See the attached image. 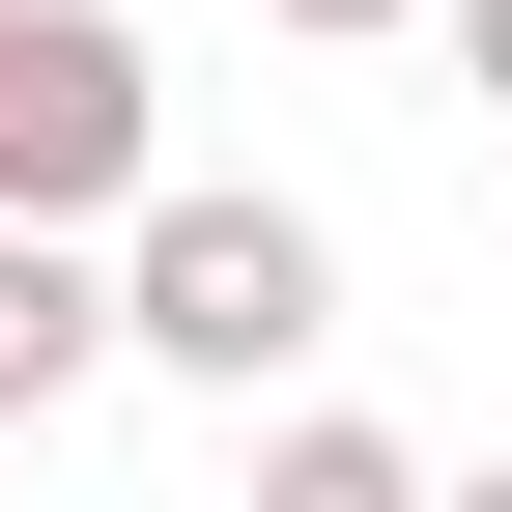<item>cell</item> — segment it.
<instances>
[{"instance_id": "3957f363", "label": "cell", "mask_w": 512, "mask_h": 512, "mask_svg": "<svg viewBox=\"0 0 512 512\" xmlns=\"http://www.w3.org/2000/svg\"><path fill=\"white\" fill-rule=\"evenodd\" d=\"M114 342H143V313H114V256H86V228H0V427H57Z\"/></svg>"}, {"instance_id": "277c9868", "label": "cell", "mask_w": 512, "mask_h": 512, "mask_svg": "<svg viewBox=\"0 0 512 512\" xmlns=\"http://www.w3.org/2000/svg\"><path fill=\"white\" fill-rule=\"evenodd\" d=\"M256 512H427V456H399V427H285V456H256Z\"/></svg>"}, {"instance_id": "5b68a950", "label": "cell", "mask_w": 512, "mask_h": 512, "mask_svg": "<svg viewBox=\"0 0 512 512\" xmlns=\"http://www.w3.org/2000/svg\"><path fill=\"white\" fill-rule=\"evenodd\" d=\"M456 86H484V114H512V0H456Z\"/></svg>"}, {"instance_id": "6da1fadb", "label": "cell", "mask_w": 512, "mask_h": 512, "mask_svg": "<svg viewBox=\"0 0 512 512\" xmlns=\"http://www.w3.org/2000/svg\"><path fill=\"white\" fill-rule=\"evenodd\" d=\"M114 313H143V370H200V399H256V370H313L342 342V256H313V200H143L114 228Z\"/></svg>"}, {"instance_id": "7a4b0ae2", "label": "cell", "mask_w": 512, "mask_h": 512, "mask_svg": "<svg viewBox=\"0 0 512 512\" xmlns=\"http://www.w3.org/2000/svg\"><path fill=\"white\" fill-rule=\"evenodd\" d=\"M171 86H143V29L114 0H0V228H143L171 200Z\"/></svg>"}, {"instance_id": "52a82bcc", "label": "cell", "mask_w": 512, "mask_h": 512, "mask_svg": "<svg viewBox=\"0 0 512 512\" xmlns=\"http://www.w3.org/2000/svg\"><path fill=\"white\" fill-rule=\"evenodd\" d=\"M427 512H512V456H484V484H427Z\"/></svg>"}, {"instance_id": "8992f818", "label": "cell", "mask_w": 512, "mask_h": 512, "mask_svg": "<svg viewBox=\"0 0 512 512\" xmlns=\"http://www.w3.org/2000/svg\"><path fill=\"white\" fill-rule=\"evenodd\" d=\"M285 29H427V0H285Z\"/></svg>"}]
</instances>
